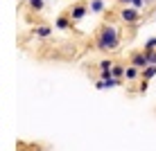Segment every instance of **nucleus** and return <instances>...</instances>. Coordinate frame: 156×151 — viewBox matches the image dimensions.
Returning <instances> with one entry per match:
<instances>
[{
	"label": "nucleus",
	"instance_id": "nucleus-1",
	"mask_svg": "<svg viewBox=\"0 0 156 151\" xmlns=\"http://www.w3.org/2000/svg\"><path fill=\"white\" fill-rule=\"evenodd\" d=\"M120 41H122V34H120V27H115L111 20H104L98 29H95V47L102 54H111L120 47Z\"/></svg>",
	"mask_w": 156,
	"mask_h": 151
},
{
	"label": "nucleus",
	"instance_id": "nucleus-2",
	"mask_svg": "<svg viewBox=\"0 0 156 151\" xmlns=\"http://www.w3.org/2000/svg\"><path fill=\"white\" fill-rule=\"evenodd\" d=\"M118 16H120V20H122L125 25H140V20H143L140 9L131 7V5H125V7H120Z\"/></svg>",
	"mask_w": 156,
	"mask_h": 151
},
{
	"label": "nucleus",
	"instance_id": "nucleus-3",
	"mask_svg": "<svg viewBox=\"0 0 156 151\" xmlns=\"http://www.w3.org/2000/svg\"><path fill=\"white\" fill-rule=\"evenodd\" d=\"M66 14H68V18H70L73 23H77V20H82L84 16L88 14V2H86V0H79V2H75Z\"/></svg>",
	"mask_w": 156,
	"mask_h": 151
},
{
	"label": "nucleus",
	"instance_id": "nucleus-4",
	"mask_svg": "<svg viewBox=\"0 0 156 151\" xmlns=\"http://www.w3.org/2000/svg\"><path fill=\"white\" fill-rule=\"evenodd\" d=\"M129 66H136V68H147L149 66V59H147V52L145 50H133L129 52Z\"/></svg>",
	"mask_w": 156,
	"mask_h": 151
},
{
	"label": "nucleus",
	"instance_id": "nucleus-5",
	"mask_svg": "<svg viewBox=\"0 0 156 151\" xmlns=\"http://www.w3.org/2000/svg\"><path fill=\"white\" fill-rule=\"evenodd\" d=\"M122 84H125V79H115V77H111V79H98V81H95V88H98V90H111V88L122 86Z\"/></svg>",
	"mask_w": 156,
	"mask_h": 151
},
{
	"label": "nucleus",
	"instance_id": "nucleus-6",
	"mask_svg": "<svg viewBox=\"0 0 156 151\" xmlns=\"http://www.w3.org/2000/svg\"><path fill=\"white\" fill-rule=\"evenodd\" d=\"M32 36H34V39H50L52 36V27L45 25V23H39V25L32 27Z\"/></svg>",
	"mask_w": 156,
	"mask_h": 151
},
{
	"label": "nucleus",
	"instance_id": "nucleus-7",
	"mask_svg": "<svg viewBox=\"0 0 156 151\" xmlns=\"http://www.w3.org/2000/svg\"><path fill=\"white\" fill-rule=\"evenodd\" d=\"M73 20L70 18H68V14H61V16H59V18L55 20V27L57 29H61V32H66V29H73Z\"/></svg>",
	"mask_w": 156,
	"mask_h": 151
},
{
	"label": "nucleus",
	"instance_id": "nucleus-8",
	"mask_svg": "<svg viewBox=\"0 0 156 151\" xmlns=\"http://www.w3.org/2000/svg\"><path fill=\"white\" fill-rule=\"evenodd\" d=\"M16 151H43V147H41V144H36V142L18 140V142H16Z\"/></svg>",
	"mask_w": 156,
	"mask_h": 151
},
{
	"label": "nucleus",
	"instance_id": "nucleus-9",
	"mask_svg": "<svg viewBox=\"0 0 156 151\" xmlns=\"http://www.w3.org/2000/svg\"><path fill=\"white\" fill-rule=\"evenodd\" d=\"M25 5H27L30 12L41 14V12H43V7H45V0H25Z\"/></svg>",
	"mask_w": 156,
	"mask_h": 151
},
{
	"label": "nucleus",
	"instance_id": "nucleus-10",
	"mask_svg": "<svg viewBox=\"0 0 156 151\" xmlns=\"http://www.w3.org/2000/svg\"><path fill=\"white\" fill-rule=\"evenodd\" d=\"M125 79H127V81H136V79H140V68L127 66V70H125Z\"/></svg>",
	"mask_w": 156,
	"mask_h": 151
},
{
	"label": "nucleus",
	"instance_id": "nucleus-11",
	"mask_svg": "<svg viewBox=\"0 0 156 151\" xmlns=\"http://www.w3.org/2000/svg\"><path fill=\"white\" fill-rule=\"evenodd\" d=\"M125 70H127L125 63H122V61H115L113 68H111V74H113L115 79H125Z\"/></svg>",
	"mask_w": 156,
	"mask_h": 151
},
{
	"label": "nucleus",
	"instance_id": "nucleus-12",
	"mask_svg": "<svg viewBox=\"0 0 156 151\" xmlns=\"http://www.w3.org/2000/svg\"><path fill=\"white\" fill-rule=\"evenodd\" d=\"M154 77H156V66H154V63H149L147 68L140 70V79H147V81H149V79H154Z\"/></svg>",
	"mask_w": 156,
	"mask_h": 151
},
{
	"label": "nucleus",
	"instance_id": "nucleus-13",
	"mask_svg": "<svg viewBox=\"0 0 156 151\" xmlns=\"http://www.w3.org/2000/svg\"><path fill=\"white\" fill-rule=\"evenodd\" d=\"M88 9L93 14H104V0H90L88 2Z\"/></svg>",
	"mask_w": 156,
	"mask_h": 151
},
{
	"label": "nucleus",
	"instance_id": "nucleus-14",
	"mask_svg": "<svg viewBox=\"0 0 156 151\" xmlns=\"http://www.w3.org/2000/svg\"><path fill=\"white\" fill-rule=\"evenodd\" d=\"M113 59H102V61H100V70H111V68H113Z\"/></svg>",
	"mask_w": 156,
	"mask_h": 151
},
{
	"label": "nucleus",
	"instance_id": "nucleus-15",
	"mask_svg": "<svg viewBox=\"0 0 156 151\" xmlns=\"http://www.w3.org/2000/svg\"><path fill=\"white\" fill-rule=\"evenodd\" d=\"M147 86H149L147 79H140V84H138V95H145V93H147Z\"/></svg>",
	"mask_w": 156,
	"mask_h": 151
},
{
	"label": "nucleus",
	"instance_id": "nucleus-16",
	"mask_svg": "<svg viewBox=\"0 0 156 151\" xmlns=\"http://www.w3.org/2000/svg\"><path fill=\"white\" fill-rule=\"evenodd\" d=\"M143 50H156V36H152V39L145 41V47Z\"/></svg>",
	"mask_w": 156,
	"mask_h": 151
},
{
	"label": "nucleus",
	"instance_id": "nucleus-17",
	"mask_svg": "<svg viewBox=\"0 0 156 151\" xmlns=\"http://www.w3.org/2000/svg\"><path fill=\"white\" fill-rule=\"evenodd\" d=\"M113 74H111V70H100V79H111Z\"/></svg>",
	"mask_w": 156,
	"mask_h": 151
},
{
	"label": "nucleus",
	"instance_id": "nucleus-18",
	"mask_svg": "<svg viewBox=\"0 0 156 151\" xmlns=\"http://www.w3.org/2000/svg\"><path fill=\"white\" fill-rule=\"evenodd\" d=\"M131 7H136V9H143V7H145V0H131Z\"/></svg>",
	"mask_w": 156,
	"mask_h": 151
},
{
	"label": "nucleus",
	"instance_id": "nucleus-19",
	"mask_svg": "<svg viewBox=\"0 0 156 151\" xmlns=\"http://www.w3.org/2000/svg\"><path fill=\"white\" fill-rule=\"evenodd\" d=\"M118 5H122V7H125V5H131V0H115Z\"/></svg>",
	"mask_w": 156,
	"mask_h": 151
},
{
	"label": "nucleus",
	"instance_id": "nucleus-20",
	"mask_svg": "<svg viewBox=\"0 0 156 151\" xmlns=\"http://www.w3.org/2000/svg\"><path fill=\"white\" fill-rule=\"evenodd\" d=\"M156 2V0H145V5H154Z\"/></svg>",
	"mask_w": 156,
	"mask_h": 151
},
{
	"label": "nucleus",
	"instance_id": "nucleus-21",
	"mask_svg": "<svg viewBox=\"0 0 156 151\" xmlns=\"http://www.w3.org/2000/svg\"><path fill=\"white\" fill-rule=\"evenodd\" d=\"M154 18H156V14H154Z\"/></svg>",
	"mask_w": 156,
	"mask_h": 151
}]
</instances>
